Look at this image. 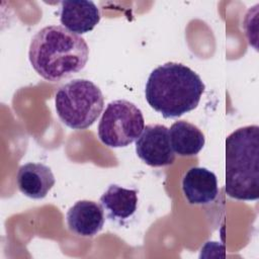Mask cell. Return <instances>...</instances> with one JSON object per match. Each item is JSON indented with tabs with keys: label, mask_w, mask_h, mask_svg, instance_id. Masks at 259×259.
I'll return each mask as SVG.
<instances>
[{
	"label": "cell",
	"mask_w": 259,
	"mask_h": 259,
	"mask_svg": "<svg viewBox=\"0 0 259 259\" xmlns=\"http://www.w3.org/2000/svg\"><path fill=\"white\" fill-rule=\"evenodd\" d=\"M29 62L45 80L59 82L84 69L89 58L85 39L61 25H48L31 38Z\"/></svg>",
	"instance_id": "cell-1"
},
{
	"label": "cell",
	"mask_w": 259,
	"mask_h": 259,
	"mask_svg": "<svg viewBox=\"0 0 259 259\" xmlns=\"http://www.w3.org/2000/svg\"><path fill=\"white\" fill-rule=\"evenodd\" d=\"M205 89L198 74L175 62L154 69L148 77L145 96L149 105L165 118L179 117L197 107Z\"/></svg>",
	"instance_id": "cell-2"
},
{
	"label": "cell",
	"mask_w": 259,
	"mask_h": 259,
	"mask_svg": "<svg viewBox=\"0 0 259 259\" xmlns=\"http://www.w3.org/2000/svg\"><path fill=\"white\" fill-rule=\"evenodd\" d=\"M226 193L238 200L259 197V126L235 130L226 139Z\"/></svg>",
	"instance_id": "cell-3"
},
{
	"label": "cell",
	"mask_w": 259,
	"mask_h": 259,
	"mask_svg": "<svg viewBox=\"0 0 259 259\" xmlns=\"http://www.w3.org/2000/svg\"><path fill=\"white\" fill-rule=\"evenodd\" d=\"M104 106L100 88L87 79H74L62 85L55 95L61 121L73 130H85L99 117Z\"/></svg>",
	"instance_id": "cell-4"
},
{
	"label": "cell",
	"mask_w": 259,
	"mask_h": 259,
	"mask_svg": "<svg viewBox=\"0 0 259 259\" xmlns=\"http://www.w3.org/2000/svg\"><path fill=\"white\" fill-rule=\"evenodd\" d=\"M145 127L141 109L131 101L109 102L98 124V138L107 147L122 148L135 142Z\"/></svg>",
	"instance_id": "cell-5"
},
{
	"label": "cell",
	"mask_w": 259,
	"mask_h": 259,
	"mask_svg": "<svg viewBox=\"0 0 259 259\" xmlns=\"http://www.w3.org/2000/svg\"><path fill=\"white\" fill-rule=\"evenodd\" d=\"M138 157L151 167L173 164L175 153L170 144L169 130L163 124H148L136 141Z\"/></svg>",
	"instance_id": "cell-6"
},
{
	"label": "cell",
	"mask_w": 259,
	"mask_h": 259,
	"mask_svg": "<svg viewBox=\"0 0 259 259\" xmlns=\"http://www.w3.org/2000/svg\"><path fill=\"white\" fill-rule=\"evenodd\" d=\"M66 220L69 230L74 234L81 237H93L103 228L104 209L95 201L79 200L69 208Z\"/></svg>",
	"instance_id": "cell-7"
},
{
	"label": "cell",
	"mask_w": 259,
	"mask_h": 259,
	"mask_svg": "<svg viewBox=\"0 0 259 259\" xmlns=\"http://www.w3.org/2000/svg\"><path fill=\"white\" fill-rule=\"evenodd\" d=\"M60 8L61 23L76 34L91 31L100 21L99 9L90 0L62 1Z\"/></svg>",
	"instance_id": "cell-8"
},
{
	"label": "cell",
	"mask_w": 259,
	"mask_h": 259,
	"mask_svg": "<svg viewBox=\"0 0 259 259\" xmlns=\"http://www.w3.org/2000/svg\"><path fill=\"white\" fill-rule=\"evenodd\" d=\"M182 191L190 204H208L219 193L217 176L206 168L192 167L183 176Z\"/></svg>",
	"instance_id": "cell-9"
},
{
	"label": "cell",
	"mask_w": 259,
	"mask_h": 259,
	"mask_svg": "<svg viewBox=\"0 0 259 259\" xmlns=\"http://www.w3.org/2000/svg\"><path fill=\"white\" fill-rule=\"evenodd\" d=\"M16 182L22 194L32 199H41L53 188L56 179L49 166L29 162L18 168Z\"/></svg>",
	"instance_id": "cell-10"
},
{
	"label": "cell",
	"mask_w": 259,
	"mask_h": 259,
	"mask_svg": "<svg viewBox=\"0 0 259 259\" xmlns=\"http://www.w3.org/2000/svg\"><path fill=\"white\" fill-rule=\"evenodd\" d=\"M99 202L112 221H124L137 210L138 190L111 184L100 196Z\"/></svg>",
	"instance_id": "cell-11"
},
{
	"label": "cell",
	"mask_w": 259,
	"mask_h": 259,
	"mask_svg": "<svg viewBox=\"0 0 259 259\" xmlns=\"http://www.w3.org/2000/svg\"><path fill=\"white\" fill-rule=\"evenodd\" d=\"M170 144L174 153L179 156H194L203 148L205 139L202 132L194 124L177 120L169 128Z\"/></svg>",
	"instance_id": "cell-12"
}]
</instances>
